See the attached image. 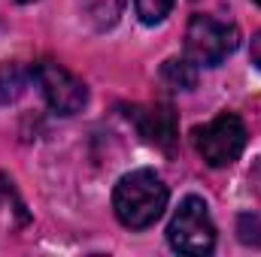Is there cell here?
<instances>
[{
  "label": "cell",
  "mask_w": 261,
  "mask_h": 257,
  "mask_svg": "<svg viewBox=\"0 0 261 257\" xmlns=\"http://www.w3.org/2000/svg\"><path fill=\"white\" fill-rule=\"evenodd\" d=\"M240 46V30L231 21L197 12L186 27V58L197 67H219Z\"/></svg>",
  "instance_id": "7a4b0ae2"
},
{
  "label": "cell",
  "mask_w": 261,
  "mask_h": 257,
  "mask_svg": "<svg viewBox=\"0 0 261 257\" xmlns=\"http://www.w3.org/2000/svg\"><path fill=\"white\" fill-rule=\"evenodd\" d=\"M15 3H34V0H15Z\"/></svg>",
  "instance_id": "4fadbf2b"
},
{
  "label": "cell",
  "mask_w": 261,
  "mask_h": 257,
  "mask_svg": "<svg viewBox=\"0 0 261 257\" xmlns=\"http://www.w3.org/2000/svg\"><path fill=\"white\" fill-rule=\"evenodd\" d=\"M195 148L210 167H231L246 148V124L234 112H222L210 124L195 127Z\"/></svg>",
  "instance_id": "277c9868"
},
{
  "label": "cell",
  "mask_w": 261,
  "mask_h": 257,
  "mask_svg": "<svg viewBox=\"0 0 261 257\" xmlns=\"http://www.w3.org/2000/svg\"><path fill=\"white\" fill-rule=\"evenodd\" d=\"M31 70H34V82L43 91V97L52 106V112H58V115H76L85 106L88 91H85V85L70 70H64L55 61H37Z\"/></svg>",
  "instance_id": "5b68a950"
},
{
  "label": "cell",
  "mask_w": 261,
  "mask_h": 257,
  "mask_svg": "<svg viewBox=\"0 0 261 257\" xmlns=\"http://www.w3.org/2000/svg\"><path fill=\"white\" fill-rule=\"evenodd\" d=\"M161 79L176 91H192L197 85V64H192L189 58H170L161 67Z\"/></svg>",
  "instance_id": "ba28073f"
},
{
  "label": "cell",
  "mask_w": 261,
  "mask_h": 257,
  "mask_svg": "<svg viewBox=\"0 0 261 257\" xmlns=\"http://www.w3.org/2000/svg\"><path fill=\"white\" fill-rule=\"evenodd\" d=\"M173 3L176 0H134V9L143 24H161L173 12Z\"/></svg>",
  "instance_id": "30bf717a"
},
{
  "label": "cell",
  "mask_w": 261,
  "mask_h": 257,
  "mask_svg": "<svg viewBox=\"0 0 261 257\" xmlns=\"http://www.w3.org/2000/svg\"><path fill=\"white\" fill-rule=\"evenodd\" d=\"M128 118L137 124L140 136L146 142H152L155 148L173 154L176 142H179V127H176V112L167 103H152V106H130Z\"/></svg>",
  "instance_id": "8992f818"
},
{
  "label": "cell",
  "mask_w": 261,
  "mask_h": 257,
  "mask_svg": "<svg viewBox=\"0 0 261 257\" xmlns=\"http://www.w3.org/2000/svg\"><path fill=\"white\" fill-rule=\"evenodd\" d=\"M249 52H252V64L261 70V30L252 37V49H249Z\"/></svg>",
  "instance_id": "7c38bea8"
},
{
  "label": "cell",
  "mask_w": 261,
  "mask_h": 257,
  "mask_svg": "<svg viewBox=\"0 0 261 257\" xmlns=\"http://www.w3.org/2000/svg\"><path fill=\"white\" fill-rule=\"evenodd\" d=\"M167 242L179 254H210L216 245V224L200 197H186L167 224Z\"/></svg>",
  "instance_id": "3957f363"
},
{
  "label": "cell",
  "mask_w": 261,
  "mask_h": 257,
  "mask_svg": "<svg viewBox=\"0 0 261 257\" xmlns=\"http://www.w3.org/2000/svg\"><path fill=\"white\" fill-rule=\"evenodd\" d=\"M255 3H258V6H261V0H255Z\"/></svg>",
  "instance_id": "5bb4252c"
},
{
  "label": "cell",
  "mask_w": 261,
  "mask_h": 257,
  "mask_svg": "<svg viewBox=\"0 0 261 257\" xmlns=\"http://www.w3.org/2000/svg\"><path fill=\"white\" fill-rule=\"evenodd\" d=\"M79 6H82L85 18H88L94 27L107 30V27H113V24L119 21V15H122V9H125V0H79Z\"/></svg>",
  "instance_id": "9c48e42d"
},
{
  "label": "cell",
  "mask_w": 261,
  "mask_h": 257,
  "mask_svg": "<svg viewBox=\"0 0 261 257\" xmlns=\"http://www.w3.org/2000/svg\"><path fill=\"white\" fill-rule=\"evenodd\" d=\"M237 233L246 245H261V218L258 215H240Z\"/></svg>",
  "instance_id": "8fae6325"
},
{
  "label": "cell",
  "mask_w": 261,
  "mask_h": 257,
  "mask_svg": "<svg viewBox=\"0 0 261 257\" xmlns=\"http://www.w3.org/2000/svg\"><path fill=\"white\" fill-rule=\"evenodd\" d=\"M31 79H34V70H28V67L15 64V61L0 64V103L18 100L24 94V88H28Z\"/></svg>",
  "instance_id": "52a82bcc"
},
{
  "label": "cell",
  "mask_w": 261,
  "mask_h": 257,
  "mask_svg": "<svg viewBox=\"0 0 261 257\" xmlns=\"http://www.w3.org/2000/svg\"><path fill=\"white\" fill-rule=\"evenodd\" d=\"M167 200H170V191H167V185L161 182L158 173L134 170V173L119 179V185L113 191V209H116V218L125 227L146 230L164 215Z\"/></svg>",
  "instance_id": "6da1fadb"
}]
</instances>
